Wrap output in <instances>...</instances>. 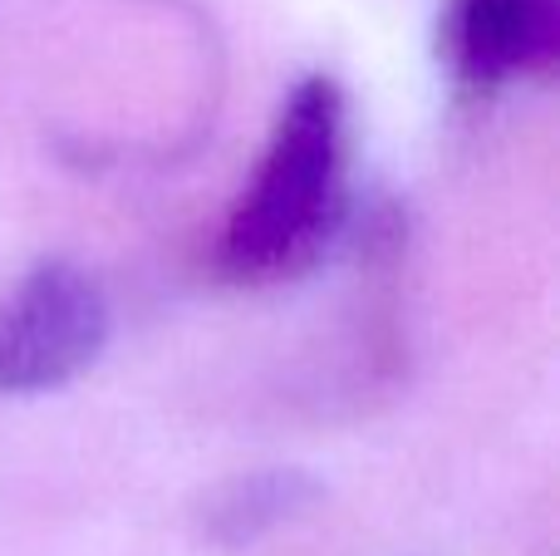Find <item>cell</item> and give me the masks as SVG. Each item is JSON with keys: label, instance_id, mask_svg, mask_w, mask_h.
I'll use <instances>...</instances> for the list:
<instances>
[{"label": "cell", "instance_id": "cell-3", "mask_svg": "<svg viewBox=\"0 0 560 556\" xmlns=\"http://www.w3.org/2000/svg\"><path fill=\"white\" fill-rule=\"evenodd\" d=\"M560 5L556 0H457L453 59L467 84H506L536 74L556 59Z\"/></svg>", "mask_w": 560, "mask_h": 556}, {"label": "cell", "instance_id": "cell-1", "mask_svg": "<svg viewBox=\"0 0 560 556\" xmlns=\"http://www.w3.org/2000/svg\"><path fill=\"white\" fill-rule=\"evenodd\" d=\"M349 108L335 79L310 74L280 104L266 153L222 232L232 281H276L319 256L345 212Z\"/></svg>", "mask_w": 560, "mask_h": 556}, {"label": "cell", "instance_id": "cell-4", "mask_svg": "<svg viewBox=\"0 0 560 556\" xmlns=\"http://www.w3.org/2000/svg\"><path fill=\"white\" fill-rule=\"evenodd\" d=\"M315 493H319L315 483L295 468L242 473V478H232L226 488L212 493V502H207V532L217 542H226V547L252 542L261 532L280 528V522H290L300 508H310Z\"/></svg>", "mask_w": 560, "mask_h": 556}, {"label": "cell", "instance_id": "cell-2", "mask_svg": "<svg viewBox=\"0 0 560 556\" xmlns=\"http://www.w3.org/2000/svg\"><path fill=\"white\" fill-rule=\"evenodd\" d=\"M108 345V296L84 266L39 262L0 301V394L74 384Z\"/></svg>", "mask_w": 560, "mask_h": 556}]
</instances>
